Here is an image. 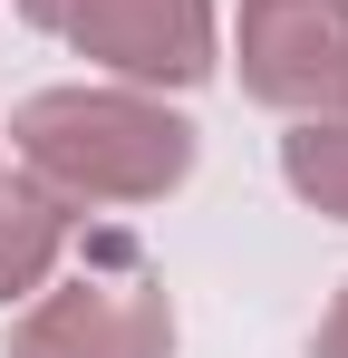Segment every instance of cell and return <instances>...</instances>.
Returning a JSON list of instances; mask_svg holds the SVG:
<instances>
[{
  "label": "cell",
  "instance_id": "obj_1",
  "mask_svg": "<svg viewBox=\"0 0 348 358\" xmlns=\"http://www.w3.org/2000/svg\"><path fill=\"white\" fill-rule=\"evenodd\" d=\"M10 155L39 184H58L78 213L107 203V213H136V203H165L174 184L194 175L203 136L184 107H165L155 87H39L20 97V117L0 126Z\"/></svg>",
  "mask_w": 348,
  "mask_h": 358
},
{
  "label": "cell",
  "instance_id": "obj_2",
  "mask_svg": "<svg viewBox=\"0 0 348 358\" xmlns=\"http://www.w3.org/2000/svg\"><path fill=\"white\" fill-rule=\"evenodd\" d=\"M10 358H174V291L126 233H107L68 281H39L20 300Z\"/></svg>",
  "mask_w": 348,
  "mask_h": 358
},
{
  "label": "cell",
  "instance_id": "obj_3",
  "mask_svg": "<svg viewBox=\"0 0 348 358\" xmlns=\"http://www.w3.org/2000/svg\"><path fill=\"white\" fill-rule=\"evenodd\" d=\"M232 68L271 117H348V0H242Z\"/></svg>",
  "mask_w": 348,
  "mask_h": 358
},
{
  "label": "cell",
  "instance_id": "obj_4",
  "mask_svg": "<svg viewBox=\"0 0 348 358\" xmlns=\"http://www.w3.org/2000/svg\"><path fill=\"white\" fill-rule=\"evenodd\" d=\"M58 39L87 68H107L126 87H203L223 68V20L213 0H68Z\"/></svg>",
  "mask_w": 348,
  "mask_h": 358
},
{
  "label": "cell",
  "instance_id": "obj_5",
  "mask_svg": "<svg viewBox=\"0 0 348 358\" xmlns=\"http://www.w3.org/2000/svg\"><path fill=\"white\" fill-rule=\"evenodd\" d=\"M68 242H78V203L39 184L29 165H0V310H20L39 281H58Z\"/></svg>",
  "mask_w": 348,
  "mask_h": 358
},
{
  "label": "cell",
  "instance_id": "obj_6",
  "mask_svg": "<svg viewBox=\"0 0 348 358\" xmlns=\"http://www.w3.org/2000/svg\"><path fill=\"white\" fill-rule=\"evenodd\" d=\"M281 184L310 203V213L348 223V117H290V136H281Z\"/></svg>",
  "mask_w": 348,
  "mask_h": 358
},
{
  "label": "cell",
  "instance_id": "obj_7",
  "mask_svg": "<svg viewBox=\"0 0 348 358\" xmlns=\"http://www.w3.org/2000/svg\"><path fill=\"white\" fill-rule=\"evenodd\" d=\"M310 358H348V281L329 291V310H319V339H310Z\"/></svg>",
  "mask_w": 348,
  "mask_h": 358
},
{
  "label": "cell",
  "instance_id": "obj_8",
  "mask_svg": "<svg viewBox=\"0 0 348 358\" xmlns=\"http://www.w3.org/2000/svg\"><path fill=\"white\" fill-rule=\"evenodd\" d=\"M10 10H20L29 29H58V20H68V0H10Z\"/></svg>",
  "mask_w": 348,
  "mask_h": 358
},
{
  "label": "cell",
  "instance_id": "obj_9",
  "mask_svg": "<svg viewBox=\"0 0 348 358\" xmlns=\"http://www.w3.org/2000/svg\"><path fill=\"white\" fill-rule=\"evenodd\" d=\"M0 165H10V136H0Z\"/></svg>",
  "mask_w": 348,
  "mask_h": 358
}]
</instances>
